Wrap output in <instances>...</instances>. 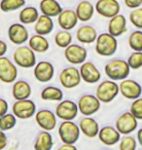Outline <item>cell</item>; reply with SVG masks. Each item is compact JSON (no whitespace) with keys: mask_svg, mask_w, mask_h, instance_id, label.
Instances as JSON below:
<instances>
[{"mask_svg":"<svg viewBox=\"0 0 142 150\" xmlns=\"http://www.w3.org/2000/svg\"><path fill=\"white\" fill-rule=\"evenodd\" d=\"M104 72L111 80H124L129 77L131 73V67L128 61L122 59H113L105 64Z\"/></svg>","mask_w":142,"mask_h":150,"instance_id":"1","label":"cell"},{"mask_svg":"<svg viewBox=\"0 0 142 150\" xmlns=\"http://www.w3.org/2000/svg\"><path fill=\"white\" fill-rule=\"evenodd\" d=\"M117 37L109 32H104L97 35L95 40V52L101 57H111L117 52L118 41Z\"/></svg>","mask_w":142,"mask_h":150,"instance_id":"2","label":"cell"},{"mask_svg":"<svg viewBox=\"0 0 142 150\" xmlns=\"http://www.w3.org/2000/svg\"><path fill=\"white\" fill-rule=\"evenodd\" d=\"M14 62L18 67L23 68L34 67L36 62L35 52L29 46L19 45V47L13 53Z\"/></svg>","mask_w":142,"mask_h":150,"instance_id":"3","label":"cell"},{"mask_svg":"<svg viewBox=\"0 0 142 150\" xmlns=\"http://www.w3.org/2000/svg\"><path fill=\"white\" fill-rule=\"evenodd\" d=\"M120 93L119 85L114 80H104L95 90V96L102 103H109Z\"/></svg>","mask_w":142,"mask_h":150,"instance_id":"4","label":"cell"},{"mask_svg":"<svg viewBox=\"0 0 142 150\" xmlns=\"http://www.w3.org/2000/svg\"><path fill=\"white\" fill-rule=\"evenodd\" d=\"M79 125L73 122V120H64L59 127V136L63 143L75 144L80 137Z\"/></svg>","mask_w":142,"mask_h":150,"instance_id":"5","label":"cell"},{"mask_svg":"<svg viewBox=\"0 0 142 150\" xmlns=\"http://www.w3.org/2000/svg\"><path fill=\"white\" fill-rule=\"evenodd\" d=\"M77 105L81 114H83L84 116H92L100 109L101 101L96 96L87 94L80 97Z\"/></svg>","mask_w":142,"mask_h":150,"instance_id":"6","label":"cell"},{"mask_svg":"<svg viewBox=\"0 0 142 150\" xmlns=\"http://www.w3.org/2000/svg\"><path fill=\"white\" fill-rule=\"evenodd\" d=\"M12 111L18 119L28 120L36 113V104L29 98L16 100L12 106Z\"/></svg>","mask_w":142,"mask_h":150,"instance_id":"7","label":"cell"},{"mask_svg":"<svg viewBox=\"0 0 142 150\" xmlns=\"http://www.w3.org/2000/svg\"><path fill=\"white\" fill-rule=\"evenodd\" d=\"M59 82L65 89H73L79 86L82 78L80 70L75 67H68L63 68L59 73Z\"/></svg>","mask_w":142,"mask_h":150,"instance_id":"8","label":"cell"},{"mask_svg":"<svg viewBox=\"0 0 142 150\" xmlns=\"http://www.w3.org/2000/svg\"><path fill=\"white\" fill-rule=\"evenodd\" d=\"M138 120L131 111L124 112L118 117L115 122V128L120 132L121 134H129L136 130Z\"/></svg>","mask_w":142,"mask_h":150,"instance_id":"9","label":"cell"},{"mask_svg":"<svg viewBox=\"0 0 142 150\" xmlns=\"http://www.w3.org/2000/svg\"><path fill=\"white\" fill-rule=\"evenodd\" d=\"M18 77L16 64L7 57H0V81L6 84L14 83Z\"/></svg>","mask_w":142,"mask_h":150,"instance_id":"10","label":"cell"},{"mask_svg":"<svg viewBox=\"0 0 142 150\" xmlns=\"http://www.w3.org/2000/svg\"><path fill=\"white\" fill-rule=\"evenodd\" d=\"M55 113L57 118L64 120H74L79 113L77 103L74 101L64 100H60L59 103L56 106Z\"/></svg>","mask_w":142,"mask_h":150,"instance_id":"11","label":"cell"},{"mask_svg":"<svg viewBox=\"0 0 142 150\" xmlns=\"http://www.w3.org/2000/svg\"><path fill=\"white\" fill-rule=\"evenodd\" d=\"M88 51L78 44H70L64 49V58L71 64H82L86 62Z\"/></svg>","mask_w":142,"mask_h":150,"instance_id":"12","label":"cell"},{"mask_svg":"<svg viewBox=\"0 0 142 150\" xmlns=\"http://www.w3.org/2000/svg\"><path fill=\"white\" fill-rule=\"evenodd\" d=\"M119 89L121 95L124 98L128 100H135L137 98H140L142 95V87L138 82L132 79H126L121 80L119 84Z\"/></svg>","mask_w":142,"mask_h":150,"instance_id":"13","label":"cell"},{"mask_svg":"<svg viewBox=\"0 0 142 150\" xmlns=\"http://www.w3.org/2000/svg\"><path fill=\"white\" fill-rule=\"evenodd\" d=\"M95 12L101 17L110 19L120 13L121 6L118 0H97L95 3Z\"/></svg>","mask_w":142,"mask_h":150,"instance_id":"14","label":"cell"},{"mask_svg":"<svg viewBox=\"0 0 142 150\" xmlns=\"http://www.w3.org/2000/svg\"><path fill=\"white\" fill-rule=\"evenodd\" d=\"M35 79L41 83L50 82L55 75V67L50 62L41 61L35 64L33 69Z\"/></svg>","mask_w":142,"mask_h":150,"instance_id":"15","label":"cell"},{"mask_svg":"<svg viewBox=\"0 0 142 150\" xmlns=\"http://www.w3.org/2000/svg\"><path fill=\"white\" fill-rule=\"evenodd\" d=\"M8 37L15 45H23L28 41L29 33L23 23H13L8 28Z\"/></svg>","mask_w":142,"mask_h":150,"instance_id":"16","label":"cell"},{"mask_svg":"<svg viewBox=\"0 0 142 150\" xmlns=\"http://www.w3.org/2000/svg\"><path fill=\"white\" fill-rule=\"evenodd\" d=\"M35 121L42 130L50 132L56 128L57 115L49 109H41L35 113Z\"/></svg>","mask_w":142,"mask_h":150,"instance_id":"17","label":"cell"},{"mask_svg":"<svg viewBox=\"0 0 142 150\" xmlns=\"http://www.w3.org/2000/svg\"><path fill=\"white\" fill-rule=\"evenodd\" d=\"M81 78L88 84L97 83L101 78V73L92 62H84L80 67Z\"/></svg>","mask_w":142,"mask_h":150,"instance_id":"18","label":"cell"},{"mask_svg":"<svg viewBox=\"0 0 142 150\" xmlns=\"http://www.w3.org/2000/svg\"><path fill=\"white\" fill-rule=\"evenodd\" d=\"M99 140L104 145L112 146L118 143L121 139V134L115 127L112 126H104L98 132L97 134Z\"/></svg>","mask_w":142,"mask_h":150,"instance_id":"19","label":"cell"},{"mask_svg":"<svg viewBox=\"0 0 142 150\" xmlns=\"http://www.w3.org/2000/svg\"><path fill=\"white\" fill-rule=\"evenodd\" d=\"M78 125H79L81 133L89 139H93L97 137L98 132L100 130L98 122L90 116H85L84 118L80 119Z\"/></svg>","mask_w":142,"mask_h":150,"instance_id":"20","label":"cell"},{"mask_svg":"<svg viewBox=\"0 0 142 150\" xmlns=\"http://www.w3.org/2000/svg\"><path fill=\"white\" fill-rule=\"evenodd\" d=\"M128 30L126 28V17L122 14H117L109 19L108 23V32L112 34L115 37H119L126 31Z\"/></svg>","mask_w":142,"mask_h":150,"instance_id":"21","label":"cell"},{"mask_svg":"<svg viewBox=\"0 0 142 150\" xmlns=\"http://www.w3.org/2000/svg\"><path fill=\"white\" fill-rule=\"evenodd\" d=\"M78 22H79V20H78L76 12L74 10H70V9L62 10L57 16L59 25L62 29H65V30L73 29L77 25Z\"/></svg>","mask_w":142,"mask_h":150,"instance_id":"22","label":"cell"},{"mask_svg":"<svg viewBox=\"0 0 142 150\" xmlns=\"http://www.w3.org/2000/svg\"><path fill=\"white\" fill-rule=\"evenodd\" d=\"M31 93V86L28 81L18 80L14 82V85L12 87V96L16 100L29 98Z\"/></svg>","mask_w":142,"mask_h":150,"instance_id":"23","label":"cell"},{"mask_svg":"<svg viewBox=\"0 0 142 150\" xmlns=\"http://www.w3.org/2000/svg\"><path fill=\"white\" fill-rule=\"evenodd\" d=\"M76 38L82 44H92L97 38V32L93 25H82L77 29Z\"/></svg>","mask_w":142,"mask_h":150,"instance_id":"24","label":"cell"},{"mask_svg":"<svg viewBox=\"0 0 142 150\" xmlns=\"http://www.w3.org/2000/svg\"><path fill=\"white\" fill-rule=\"evenodd\" d=\"M54 29V22L52 18L47 15L42 14L39 16L37 21L34 23V31L35 33L40 35H46L52 33Z\"/></svg>","mask_w":142,"mask_h":150,"instance_id":"25","label":"cell"},{"mask_svg":"<svg viewBox=\"0 0 142 150\" xmlns=\"http://www.w3.org/2000/svg\"><path fill=\"white\" fill-rule=\"evenodd\" d=\"M78 20L81 22H88L93 17V14L95 12V8L92 3L88 0H83L77 4L76 10Z\"/></svg>","mask_w":142,"mask_h":150,"instance_id":"26","label":"cell"},{"mask_svg":"<svg viewBox=\"0 0 142 150\" xmlns=\"http://www.w3.org/2000/svg\"><path fill=\"white\" fill-rule=\"evenodd\" d=\"M41 13L51 18L57 17L63 9L57 0H41L39 4Z\"/></svg>","mask_w":142,"mask_h":150,"instance_id":"27","label":"cell"},{"mask_svg":"<svg viewBox=\"0 0 142 150\" xmlns=\"http://www.w3.org/2000/svg\"><path fill=\"white\" fill-rule=\"evenodd\" d=\"M28 46L35 53H45L49 50L50 43L44 35L36 33L28 39Z\"/></svg>","mask_w":142,"mask_h":150,"instance_id":"28","label":"cell"},{"mask_svg":"<svg viewBox=\"0 0 142 150\" xmlns=\"http://www.w3.org/2000/svg\"><path fill=\"white\" fill-rule=\"evenodd\" d=\"M54 145V140L52 134L49 131H41L36 137L34 143L35 150H51Z\"/></svg>","mask_w":142,"mask_h":150,"instance_id":"29","label":"cell"},{"mask_svg":"<svg viewBox=\"0 0 142 150\" xmlns=\"http://www.w3.org/2000/svg\"><path fill=\"white\" fill-rule=\"evenodd\" d=\"M39 16L40 15H39L37 9L33 6H28V7L23 8V10H20L19 19L20 22L23 25H31L37 21Z\"/></svg>","mask_w":142,"mask_h":150,"instance_id":"30","label":"cell"},{"mask_svg":"<svg viewBox=\"0 0 142 150\" xmlns=\"http://www.w3.org/2000/svg\"><path fill=\"white\" fill-rule=\"evenodd\" d=\"M40 96L43 100L60 101L63 98V92L61 91V89L57 88V87L48 86L42 90Z\"/></svg>","mask_w":142,"mask_h":150,"instance_id":"31","label":"cell"},{"mask_svg":"<svg viewBox=\"0 0 142 150\" xmlns=\"http://www.w3.org/2000/svg\"><path fill=\"white\" fill-rule=\"evenodd\" d=\"M25 5V0H1L0 10L4 13L13 12L23 8Z\"/></svg>","mask_w":142,"mask_h":150,"instance_id":"32","label":"cell"},{"mask_svg":"<svg viewBox=\"0 0 142 150\" xmlns=\"http://www.w3.org/2000/svg\"><path fill=\"white\" fill-rule=\"evenodd\" d=\"M72 42V35L69 32V30H62L59 31L55 35V43L57 47L61 48V49H65L66 47L69 46Z\"/></svg>","mask_w":142,"mask_h":150,"instance_id":"33","label":"cell"},{"mask_svg":"<svg viewBox=\"0 0 142 150\" xmlns=\"http://www.w3.org/2000/svg\"><path fill=\"white\" fill-rule=\"evenodd\" d=\"M17 117L14 113H5L0 116V130L1 131H10L17 125Z\"/></svg>","mask_w":142,"mask_h":150,"instance_id":"34","label":"cell"},{"mask_svg":"<svg viewBox=\"0 0 142 150\" xmlns=\"http://www.w3.org/2000/svg\"><path fill=\"white\" fill-rule=\"evenodd\" d=\"M129 46L134 51H142V31L134 30L129 36Z\"/></svg>","mask_w":142,"mask_h":150,"instance_id":"35","label":"cell"},{"mask_svg":"<svg viewBox=\"0 0 142 150\" xmlns=\"http://www.w3.org/2000/svg\"><path fill=\"white\" fill-rule=\"evenodd\" d=\"M119 148L120 150H134L137 147V142L135 139L131 136L125 134L120 139Z\"/></svg>","mask_w":142,"mask_h":150,"instance_id":"36","label":"cell"},{"mask_svg":"<svg viewBox=\"0 0 142 150\" xmlns=\"http://www.w3.org/2000/svg\"><path fill=\"white\" fill-rule=\"evenodd\" d=\"M131 69H139L142 67V51H134L128 59Z\"/></svg>","mask_w":142,"mask_h":150,"instance_id":"37","label":"cell"},{"mask_svg":"<svg viewBox=\"0 0 142 150\" xmlns=\"http://www.w3.org/2000/svg\"><path fill=\"white\" fill-rule=\"evenodd\" d=\"M129 22L138 29H142V8L137 7L132 9L129 13Z\"/></svg>","mask_w":142,"mask_h":150,"instance_id":"38","label":"cell"},{"mask_svg":"<svg viewBox=\"0 0 142 150\" xmlns=\"http://www.w3.org/2000/svg\"><path fill=\"white\" fill-rule=\"evenodd\" d=\"M129 111L134 115L137 120H142V98L134 100L129 107Z\"/></svg>","mask_w":142,"mask_h":150,"instance_id":"39","label":"cell"},{"mask_svg":"<svg viewBox=\"0 0 142 150\" xmlns=\"http://www.w3.org/2000/svg\"><path fill=\"white\" fill-rule=\"evenodd\" d=\"M125 5L129 9H134L140 7L142 5V0H124Z\"/></svg>","mask_w":142,"mask_h":150,"instance_id":"40","label":"cell"},{"mask_svg":"<svg viewBox=\"0 0 142 150\" xmlns=\"http://www.w3.org/2000/svg\"><path fill=\"white\" fill-rule=\"evenodd\" d=\"M8 109H9V105H8L7 100H5L4 98H0V116H2V115H4L5 113H7Z\"/></svg>","mask_w":142,"mask_h":150,"instance_id":"41","label":"cell"},{"mask_svg":"<svg viewBox=\"0 0 142 150\" xmlns=\"http://www.w3.org/2000/svg\"><path fill=\"white\" fill-rule=\"evenodd\" d=\"M7 142H8L7 136L5 134L4 131L0 130V150L4 149L7 146Z\"/></svg>","mask_w":142,"mask_h":150,"instance_id":"42","label":"cell"},{"mask_svg":"<svg viewBox=\"0 0 142 150\" xmlns=\"http://www.w3.org/2000/svg\"><path fill=\"white\" fill-rule=\"evenodd\" d=\"M7 50H8V46L6 44V42L0 40V57L5 56V54L7 53Z\"/></svg>","mask_w":142,"mask_h":150,"instance_id":"43","label":"cell"},{"mask_svg":"<svg viewBox=\"0 0 142 150\" xmlns=\"http://www.w3.org/2000/svg\"><path fill=\"white\" fill-rule=\"evenodd\" d=\"M75 150L76 146L74 144H70V143H63L59 147V150Z\"/></svg>","mask_w":142,"mask_h":150,"instance_id":"44","label":"cell"},{"mask_svg":"<svg viewBox=\"0 0 142 150\" xmlns=\"http://www.w3.org/2000/svg\"><path fill=\"white\" fill-rule=\"evenodd\" d=\"M137 142L139 143V145L142 146V129H139L137 132Z\"/></svg>","mask_w":142,"mask_h":150,"instance_id":"45","label":"cell"}]
</instances>
